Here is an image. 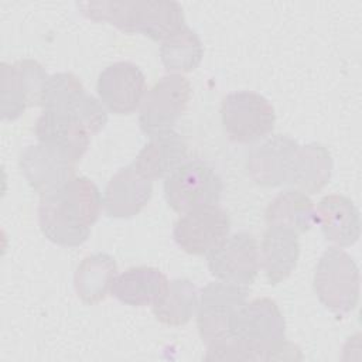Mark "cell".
Returning a JSON list of instances; mask_svg holds the SVG:
<instances>
[{
    "label": "cell",
    "mask_w": 362,
    "mask_h": 362,
    "mask_svg": "<svg viewBox=\"0 0 362 362\" xmlns=\"http://www.w3.org/2000/svg\"><path fill=\"white\" fill-rule=\"evenodd\" d=\"M20 168L30 187L41 197L58 191L75 177V163L41 143L21 151Z\"/></svg>",
    "instance_id": "9a60e30c"
},
{
    "label": "cell",
    "mask_w": 362,
    "mask_h": 362,
    "mask_svg": "<svg viewBox=\"0 0 362 362\" xmlns=\"http://www.w3.org/2000/svg\"><path fill=\"white\" fill-rule=\"evenodd\" d=\"M298 143L287 134H274L250 150L246 170L250 178L263 187L290 184Z\"/></svg>",
    "instance_id": "5bb4252c"
},
{
    "label": "cell",
    "mask_w": 362,
    "mask_h": 362,
    "mask_svg": "<svg viewBox=\"0 0 362 362\" xmlns=\"http://www.w3.org/2000/svg\"><path fill=\"white\" fill-rule=\"evenodd\" d=\"M151 195V180L130 164L109 180L103 194V206L110 218H132L148 204Z\"/></svg>",
    "instance_id": "e0dca14e"
},
{
    "label": "cell",
    "mask_w": 362,
    "mask_h": 362,
    "mask_svg": "<svg viewBox=\"0 0 362 362\" xmlns=\"http://www.w3.org/2000/svg\"><path fill=\"white\" fill-rule=\"evenodd\" d=\"M249 296L246 286L212 281L201 290L197 327L204 342L209 345L230 341V321Z\"/></svg>",
    "instance_id": "9c48e42d"
},
{
    "label": "cell",
    "mask_w": 362,
    "mask_h": 362,
    "mask_svg": "<svg viewBox=\"0 0 362 362\" xmlns=\"http://www.w3.org/2000/svg\"><path fill=\"white\" fill-rule=\"evenodd\" d=\"M191 98V83L181 74L160 78L146 93L139 113V124L148 137L171 132L184 115Z\"/></svg>",
    "instance_id": "ba28073f"
},
{
    "label": "cell",
    "mask_w": 362,
    "mask_h": 362,
    "mask_svg": "<svg viewBox=\"0 0 362 362\" xmlns=\"http://www.w3.org/2000/svg\"><path fill=\"white\" fill-rule=\"evenodd\" d=\"M161 62L170 72H191L202 61L204 47L198 34L188 25L161 42Z\"/></svg>",
    "instance_id": "484cf974"
},
{
    "label": "cell",
    "mask_w": 362,
    "mask_h": 362,
    "mask_svg": "<svg viewBox=\"0 0 362 362\" xmlns=\"http://www.w3.org/2000/svg\"><path fill=\"white\" fill-rule=\"evenodd\" d=\"M230 230L229 214L219 205H208L184 212L174 223L177 245L189 255H208Z\"/></svg>",
    "instance_id": "7c38bea8"
},
{
    "label": "cell",
    "mask_w": 362,
    "mask_h": 362,
    "mask_svg": "<svg viewBox=\"0 0 362 362\" xmlns=\"http://www.w3.org/2000/svg\"><path fill=\"white\" fill-rule=\"evenodd\" d=\"M221 117L228 137L235 143H253L273 132L276 113L260 93L238 90L228 93L221 103Z\"/></svg>",
    "instance_id": "52a82bcc"
},
{
    "label": "cell",
    "mask_w": 362,
    "mask_h": 362,
    "mask_svg": "<svg viewBox=\"0 0 362 362\" xmlns=\"http://www.w3.org/2000/svg\"><path fill=\"white\" fill-rule=\"evenodd\" d=\"M34 133L38 143L59 151L72 163L83 157L90 140L89 132L76 117L52 110H42Z\"/></svg>",
    "instance_id": "2e32d148"
},
{
    "label": "cell",
    "mask_w": 362,
    "mask_h": 362,
    "mask_svg": "<svg viewBox=\"0 0 362 362\" xmlns=\"http://www.w3.org/2000/svg\"><path fill=\"white\" fill-rule=\"evenodd\" d=\"M45 68L35 59L1 62V119L14 120L27 107L41 106L44 86L48 79Z\"/></svg>",
    "instance_id": "30bf717a"
},
{
    "label": "cell",
    "mask_w": 362,
    "mask_h": 362,
    "mask_svg": "<svg viewBox=\"0 0 362 362\" xmlns=\"http://www.w3.org/2000/svg\"><path fill=\"white\" fill-rule=\"evenodd\" d=\"M96 90L107 110L116 115H130L140 107L146 96V78L133 62H113L99 74Z\"/></svg>",
    "instance_id": "4fadbf2b"
},
{
    "label": "cell",
    "mask_w": 362,
    "mask_h": 362,
    "mask_svg": "<svg viewBox=\"0 0 362 362\" xmlns=\"http://www.w3.org/2000/svg\"><path fill=\"white\" fill-rule=\"evenodd\" d=\"M198 288L188 279H174L168 281V286L163 296L151 305L153 314L157 321L180 327L185 325L198 310Z\"/></svg>",
    "instance_id": "d4e9b609"
},
{
    "label": "cell",
    "mask_w": 362,
    "mask_h": 362,
    "mask_svg": "<svg viewBox=\"0 0 362 362\" xmlns=\"http://www.w3.org/2000/svg\"><path fill=\"white\" fill-rule=\"evenodd\" d=\"M223 182L216 171L201 160L184 161L164 181V197L168 206L184 214L195 208L218 205Z\"/></svg>",
    "instance_id": "5b68a950"
},
{
    "label": "cell",
    "mask_w": 362,
    "mask_h": 362,
    "mask_svg": "<svg viewBox=\"0 0 362 362\" xmlns=\"http://www.w3.org/2000/svg\"><path fill=\"white\" fill-rule=\"evenodd\" d=\"M41 107L76 117L90 136L98 134L107 123V113L102 102L89 95L72 72H58L48 76Z\"/></svg>",
    "instance_id": "8992f818"
},
{
    "label": "cell",
    "mask_w": 362,
    "mask_h": 362,
    "mask_svg": "<svg viewBox=\"0 0 362 362\" xmlns=\"http://www.w3.org/2000/svg\"><path fill=\"white\" fill-rule=\"evenodd\" d=\"M117 276L116 260L103 252L92 253L81 260L74 274L78 297L88 305L105 300Z\"/></svg>",
    "instance_id": "7402d4cb"
},
{
    "label": "cell",
    "mask_w": 362,
    "mask_h": 362,
    "mask_svg": "<svg viewBox=\"0 0 362 362\" xmlns=\"http://www.w3.org/2000/svg\"><path fill=\"white\" fill-rule=\"evenodd\" d=\"M284 317L272 298L245 301L230 321V339L245 346L246 361H298L300 348L284 337Z\"/></svg>",
    "instance_id": "7a4b0ae2"
},
{
    "label": "cell",
    "mask_w": 362,
    "mask_h": 362,
    "mask_svg": "<svg viewBox=\"0 0 362 362\" xmlns=\"http://www.w3.org/2000/svg\"><path fill=\"white\" fill-rule=\"evenodd\" d=\"M269 226H283L297 235L308 232L317 223L313 201L300 189H286L277 194L266 208Z\"/></svg>",
    "instance_id": "cb8c5ba5"
},
{
    "label": "cell",
    "mask_w": 362,
    "mask_h": 362,
    "mask_svg": "<svg viewBox=\"0 0 362 362\" xmlns=\"http://www.w3.org/2000/svg\"><path fill=\"white\" fill-rule=\"evenodd\" d=\"M260 266L270 284L286 280L300 257L298 235L283 226H269L260 243Z\"/></svg>",
    "instance_id": "d6986e66"
},
{
    "label": "cell",
    "mask_w": 362,
    "mask_h": 362,
    "mask_svg": "<svg viewBox=\"0 0 362 362\" xmlns=\"http://www.w3.org/2000/svg\"><path fill=\"white\" fill-rule=\"evenodd\" d=\"M260 267L256 238L245 230L228 235L208 253V269L219 281L250 286Z\"/></svg>",
    "instance_id": "8fae6325"
},
{
    "label": "cell",
    "mask_w": 362,
    "mask_h": 362,
    "mask_svg": "<svg viewBox=\"0 0 362 362\" xmlns=\"http://www.w3.org/2000/svg\"><path fill=\"white\" fill-rule=\"evenodd\" d=\"M168 286L167 276L156 267L137 266L117 274L110 294L132 307L153 305Z\"/></svg>",
    "instance_id": "44dd1931"
},
{
    "label": "cell",
    "mask_w": 362,
    "mask_h": 362,
    "mask_svg": "<svg viewBox=\"0 0 362 362\" xmlns=\"http://www.w3.org/2000/svg\"><path fill=\"white\" fill-rule=\"evenodd\" d=\"M79 11L93 20L109 23L119 30L133 34L140 33L153 41H165L185 27L182 7L177 1H79Z\"/></svg>",
    "instance_id": "3957f363"
},
{
    "label": "cell",
    "mask_w": 362,
    "mask_h": 362,
    "mask_svg": "<svg viewBox=\"0 0 362 362\" xmlns=\"http://www.w3.org/2000/svg\"><path fill=\"white\" fill-rule=\"evenodd\" d=\"M334 161L328 148L320 143L298 146L294 157L290 184L300 191L315 194L328 182L332 174Z\"/></svg>",
    "instance_id": "603a6c76"
},
{
    "label": "cell",
    "mask_w": 362,
    "mask_h": 362,
    "mask_svg": "<svg viewBox=\"0 0 362 362\" xmlns=\"http://www.w3.org/2000/svg\"><path fill=\"white\" fill-rule=\"evenodd\" d=\"M327 240L341 246H352L361 236V216L356 205L345 195H325L315 209Z\"/></svg>",
    "instance_id": "ac0fdd59"
},
{
    "label": "cell",
    "mask_w": 362,
    "mask_h": 362,
    "mask_svg": "<svg viewBox=\"0 0 362 362\" xmlns=\"http://www.w3.org/2000/svg\"><path fill=\"white\" fill-rule=\"evenodd\" d=\"M103 199L88 177H74L58 191L41 197L38 222L44 236L66 247L88 240L90 226L100 215Z\"/></svg>",
    "instance_id": "6da1fadb"
},
{
    "label": "cell",
    "mask_w": 362,
    "mask_h": 362,
    "mask_svg": "<svg viewBox=\"0 0 362 362\" xmlns=\"http://www.w3.org/2000/svg\"><path fill=\"white\" fill-rule=\"evenodd\" d=\"M359 269L349 253L335 246L322 253L313 279L321 304L339 315L351 313L359 301Z\"/></svg>",
    "instance_id": "277c9868"
},
{
    "label": "cell",
    "mask_w": 362,
    "mask_h": 362,
    "mask_svg": "<svg viewBox=\"0 0 362 362\" xmlns=\"http://www.w3.org/2000/svg\"><path fill=\"white\" fill-rule=\"evenodd\" d=\"M188 154L185 140L175 132H167L150 137L139 151L134 167L148 180L167 177L173 170L181 165Z\"/></svg>",
    "instance_id": "ffe728a7"
}]
</instances>
